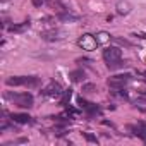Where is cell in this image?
I'll return each instance as SVG.
<instances>
[{
    "label": "cell",
    "mask_w": 146,
    "mask_h": 146,
    "mask_svg": "<svg viewBox=\"0 0 146 146\" xmlns=\"http://www.w3.org/2000/svg\"><path fill=\"white\" fill-rule=\"evenodd\" d=\"M70 79L74 81V83H79L84 79V70H72L70 72Z\"/></svg>",
    "instance_id": "8fae6325"
},
{
    "label": "cell",
    "mask_w": 146,
    "mask_h": 146,
    "mask_svg": "<svg viewBox=\"0 0 146 146\" xmlns=\"http://www.w3.org/2000/svg\"><path fill=\"white\" fill-rule=\"evenodd\" d=\"M5 98L7 100H11V102H14L17 107H21V108H31L33 107V96L29 95V93H5Z\"/></svg>",
    "instance_id": "7a4b0ae2"
},
{
    "label": "cell",
    "mask_w": 146,
    "mask_h": 146,
    "mask_svg": "<svg viewBox=\"0 0 146 146\" xmlns=\"http://www.w3.org/2000/svg\"><path fill=\"white\" fill-rule=\"evenodd\" d=\"M84 137H86V141H90V143H98V139H96L93 134H90V132H86V134H84Z\"/></svg>",
    "instance_id": "d6986e66"
},
{
    "label": "cell",
    "mask_w": 146,
    "mask_h": 146,
    "mask_svg": "<svg viewBox=\"0 0 146 146\" xmlns=\"http://www.w3.org/2000/svg\"><path fill=\"white\" fill-rule=\"evenodd\" d=\"M28 26H29V23H24V24H19V26H11L9 29H11L12 33H21V31H24Z\"/></svg>",
    "instance_id": "9a60e30c"
},
{
    "label": "cell",
    "mask_w": 146,
    "mask_h": 146,
    "mask_svg": "<svg viewBox=\"0 0 146 146\" xmlns=\"http://www.w3.org/2000/svg\"><path fill=\"white\" fill-rule=\"evenodd\" d=\"M58 35H60L58 31H45V33H41V38L46 40V41H53V40H58L60 38Z\"/></svg>",
    "instance_id": "30bf717a"
},
{
    "label": "cell",
    "mask_w": 146,
    "mask_h": 146,
    "mask_svg": "<svg viewBox=\"0 0 146 146\" xmlns=\"http://www.w3.org/2000/svg\"><path fill=\"white\" fill-rule=\"evenodd\" d=\"M129 79H131L129 74H117V76L108 78V86H110V88H122Z\"/></svg>",
    "instance_id": "5b68a950"
},
{
    "label": "cell",
    "mask_w": 146,
    "mask_h": 146,
    "mask_svg": "<svg viewBox=\"0 0 146 146\" xmlns=\"http://www.w3.org/2000/svg\"><path fill=\"white\" fill-rule=\"evenodd\" d=\"M103 58H105V62H107V65H108L110 70L119 69V67L124 65V64H122V50H120L119 46H110V48H107V50L103 52Z\"/></svg>",
    "instance_id": "6da1fadb"
},
{
    "label": "cell",
    "mask_w": 146,
    "mask_h": 146,
    "mask_svg": "<svg viewBox=\"0 0 146 146\" xmlns=\"http://www.w3.org/2000/svg\"><path fill=\"white\" fill-rule=\"evenodd\" d=\"M70 96H72V90H65L64 91V96H62V105H67L69 100H70Z\"/></svg>",
    "instance_id": "2e32d148"
},
{
    "label": "cell",
    "mask_w": 146,
    "mask_h": 146,
    "mask_svg": "<svg viewBox=\"0 0 146 146\" xmlns=\"http://www.w3.org/2000/svg\"><path fill=\"white\" fill-rule=\"evenodd\" d=\"M31 2H33V5H35V7H41L45 0H31Z\"/></svg>",
    "instance_id": "ffe728a7"
},
{
    "label": "cell",
    "mask_w": 146,
    "mask_h": 146,
    "mask_svg": "<svg viewBox=\"0 0 146 146\" xmlns=\"http://www.w3.org/2000/svg\"><path fill=\"white\" fill-rule=\"evenodd\" d=\"M134 129H136V134L146 143V122H139L137 127H134Z\"/></svg>",
    "instance_id": "9c48e42d"
},
{
    "label": "cell",
    "mask_w": 146,
    "mask_h": 146,
    "mask_svg": "<svg viewBox=\"0 0 146 146\" xmlns=\"http://www.w3.org/2000/svg\"><path fill=\"white\" fill-rule=\"evenodd\" d=\"M78 45H79L83 50H86V52H93V50H96L98 40H96L95 36H91V35H83V36L78 40Z\"/></svg>",
    "instance_id": "3957f363"
},
{
    "label": "cell",
    "mask_w": 146,
    "mask_h": 146,
    "mask_svg": "<svg viewBox=\"0 0 146 146\" xmlns=\"http://www.w3.org/2000/svg\"><path fill=\"white\" fill-rule=\"evenodd\" d=\"M96 40H98V43H107V41H110V35L107 31H100L96 35Z\"/></svg>",
    "instance_id": "4fadbf2b"
},
{
    "label": "cell",
    "mask_w": 146,
    "mask_h": 146,
    "mask_svg": "<svg viewBox=\"0 0 146 146\" xmlns=\"http://www.w3.org/2000/svg\"><path fill=\"white\" fill-rule=\"evenodd\" d=\"M5 83H7V86H24L26 78L24 76H14V78H9Z\"/></svg>",
    "instance_id": "8992f818"
},
{
    "label": "cell",
    "mask_w": 146,
    "mask_h": 146,
    "mask_svg": "<svg viewBox=\"0 0 146 146\" xmlns=\"http://www.w3.org/2000/svg\"><path fill=\"white\" fill-rule=\"evenodd\" d=\"M78 105H79L81 108H88V107H90L91 103H88L86 100H83V98H79V100H78Z\"/></svg>",
    "instance_id": "ac0fdd59"
},
{
    "label": "cell",
    "mask_w": 146,
    "mask_h": 146,
    "mask_svg": "<svg viewBox=\"0 0 146 146\" xmlns=\"http://www.w3.org/2000/svg\"><path fill=\"white\" fill-rule=\"evenodd\" d=\"M12 120L17 122V124H29L31 117L28 113H12Z\"/></svg>",
    "instance_id": "52a82bcc"
},
{
    "label": "cell",
    "mask_w": 146,
    "mask_h": 146,
    "mask_svg": "<svg viewBox=\"0 0 146 146\" xmlns=\"http://www.w3.org/2000/svg\"><path fill=\"white\" fill-rule=\"evenodd\" d=\"M38 84H40V79H38L36 76H29V78H26L24 86H28V88H36Z\"/></svg>",
    "instance_id": "7c38bea8"
},
{
    "label": "cell",
    "mask_w": 146,
    "mask_h": 146,
    "mask_svg": "<svg viewBox=\"0 0 146 146\" xmlns=\"http://www.w3.org/2000/svg\"><path fill=\"white\" fill-rule=\"evenodd\" d=\"M58 17H60L62 21H76V19H78L76 16H70V14H65V12H62Z\"/></svg>",
    "instance_id": "e0dca14e"
},
{
    "label": "cell",
    "mask_w": 146,
    "mask_h": 146,
    "mask_svg": "<svg viewBox=\"0 0 146 146\" xmlns=\"http://www.w3.org/2000/svg\"><path fill=\"white\" fill-rule=\"evenodd\" d=\"M95 91H96V84H93V83H88V84L83 86V93L84 95H90V93H95Z\"/></svg>",
    "instance_id": "5bb4252c"
},
{
    "label": "cell",
    "mask_w": 146,
    "mask_h": 146,
    "mask_svg": "<svg viewBox=\"0 0 146 146\" xmlns=\"http://www.w3.org/2000/svg\"><path fill=\"white\" fill-rule=\"evenodd\" d=\"M43 95L48 96V98H60V96L64 95V91H62V86L53 81V83H50V84L43 90Z\"/></svg>",
    "instance_id": "277c9868"
},
{
    "label": "cell",
    "mask_w": 146,
    "mask_h": 146,
    "mask_svg": "<svg viewBox=\"0 0 146 146\" xmlns=\"http://www.w3.org/2000/svg\"><path fill=\"white\" fill-rule=\"evenodd\" d=\"M131 9H132V5L127 2V0H124V2H119V4H117V12H119V14H129Z\"/></svg>",
    "instance_id": "ba28073f"
}]
</instances>
